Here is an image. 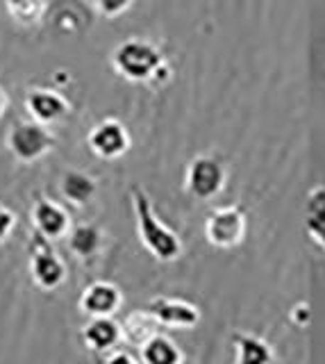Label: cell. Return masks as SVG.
I'll use <instances>...</instances> for the list:
<instances>
[{
	"mask_svg": "<svg viewBox=\"0 0 325 364\" xmlns=\"http://www.w3.org/2000/svg\"><path fill=\"white\" fill-rule=\"evenodd\" d=\"M132 193V205H134V216H137V232L145 250L157 257L160 262H171L182 253V242L173 230H169L160 219L155 216L153 203L141 187L134 185L130 189Z\"/></svg>",
	"mask_w": 325,
	"mask_h": 364,
	"instance_id": "6da1fadb",
	"label": "cell"
},
{
	"mask_svg": "<svg viewBox=\"0 0 325 364\" xmlns=\"http://www.w3.org/2000/svg\"><path fill=\"white\" fill-rule=\"evenodd\" d=\"M111 66L114 71L130 80V82H148V80L160 77L166 68V60L162 50L143 39H128L116 46L111 53Z\"/></svg>",
	"mask_w": 325,
	"mask_h": 364,
	"instance_id": "7a4b0ae2",
	"label": "cell"
},
{
	"mask_svg": "<svg viewBox=\"0 0 325 364\" xmlns=\"http://www.w3.org/2000/svg\"><path fill=\"white\" fill-rule=\"evenodd\" d=\"M55 134L37 121H21L7 134V148L18 162H37L55 148Z\"/></svg>",
	"mask_w": 325,
	"mask_h": 364,
	"instance_id": "3957f363",
	"label": "cell"
},
{
	"mask_svg": "<svg viewBox=\"0 0 325 364\" xmlns=\"http://www.w3.org/2000/svg\"><path fill=\"white\" fill-rule=\"evenodd\" d=\"M30 269H32V278H35V282L41 289L60 287L66 276L64 262L50 246V239L37 230L30 237Z\"/></svg>",
	"mask_w": 325,
	"mask_h": 364,
	"instance_id": "277c9868",
	"label": "cell"
},
{
	"mask_svg": "<svg viewBox=\"0 0 325 364\" xmlns=\"http://www.w3.org/2000/svg\"><path fill=\"white\" fill-rule=\"evenodd\" d=\"M226 168L216 157L200 155L187 168V189L198 200L214 198L226 187Z\"/></svg>",
	"mask_w": 325,
	"mask_h": 364,
	"instance_id": "5b68a950",
	"label": "cell"
},
{
	"mask_svg": "<svg viewBox=\"0 0 325 364\" xmlns=\"http://www.w3.org/2000/svg\"><path fill=\"white\" fill-rule=\"evenodd\" d=\"M205 237L216 248H234L246 237V214L239 208L214 210L205 221Z\"/></svg>",
	"mask_w": 325,
	"mask_h": 364,
	"instance_id": "8992f818",
	"label": "cell"
},
{
	"mask_svg": "<svg viewBox=\"0 0 325 364\" xmlns=\"http://www.w3.org/2000/svg\"><path fill=\"white\" fill-rule=\"evenodd\" d=\"M87 144L92 153L100 159H116L128 153L130 148V134L128 128L116 119H105L94 125L87 136Z\"/></svg>",
	"mask_w": 325,
	"mask_h": 364,
	"instance_id": "52a82bcc",
	"label": "cell"
},
{
	"mask_svg": "<svg viewBox=\"0 0 325 364\" xmlns=\"http://www.w3.org/2000/svg\"><path fill=\"white\" fill-rule=\"evenodd\" d=\"M26 109L32 117V121H37L41 125H53L69 117L71 102L55 89L32 87L26 94Z\"/></svg>",
	"mask_w": 325,
	"mask_h": 364,
	"instance_id": "ba28073f",
	"label": "cell"
},
{
	"mask_svg": "<svg viewBox=\"0 0 325 364\" xmlns=\"http://www.w3.org/2000/svg\"><path fill=\"white\" fill-rule=\"evenodd\" d=\"M145 310H148L162 326H171V328H194L200 321L198 307L187 301L153 299Z\"/></svg>",
	"mask_w": 325,
	"mask_h": 364,
	"instance_id": "9c48e42d",
	"label": "cell"
},
{
	"mask_svg": "<svg viewBox=\"0 0 325 364\" xmlns=\"http://www.w3.org/2000/svg\"><path fill=\"white\" fill-rule=\"evenodd\" d=\"M32 221H35V230L48 239L64 237L69 232V225H71L69 212H66L62 205L43 196H39L35 208H32Z\"/></svg>",
	"mask_w": 325,
	"mask_h": 364,
	"instance_id": "30bf717a",
	"label": "cell"
},
{
	"mask_svg": "<svg viewBox=\"0 0 325 364\" xmlns=\"http://www.w3.org/2000/svg\"><path fill=\"white\" fill-rule=\"evenodd\" d=\"M121 305V291L111 282H94L80 296V310L92 318L111 316Z\"/></svg>",
	"mask_w": 325,
	"mask_h": 364,
	"instance_id": "8fae6325",
	"label": "cell"
},
{
	"mask_svg": "<svg viewBox=\"0 0 325 364\" xmlns=\"http://www.w3.org/2000/svg\"><path fill=\"white\" fill-rule=\"evenodd\" d=\"M162 323L148 312V310H134L126 316V321L121 323V335L126 341L134 346H143L157 335V328Z\"/></svg>",
	"mask_w": 325,
	"mask_h": 364,
	"instance_id": "7c38bea8",
	"label": "cell"
},
{
	"mask_svg": "<svg viewBox=\"0 0 325 364\" xmlns=\"http://www.w3.org/2000/svg\"><path fill=\"white\" fill-rule=\"evenodd\" d=\"M305 230L325 250V187L319 185L305 200Z\"/></svg>",
	"mask_w": 325,
	"mask_h": 364,
	"instance_id": "4fadbf2b",
	"label": "cell"
},
{
	"mask_svg": "<svg viewBox=\"0 0 325 364\" xmlns=\"http://www.w3.org/2000/svg\"><path fill=\"white\" fill-rule=\"evenodd\" d=\"M82 337L89 348L103 353L114 346L123 335H121V326L116 321H111V316H100L89 321V326L82 330Z\"/></svg>",
	"mask_w": 325,
	"mask_h": 364,
	"instance_id": "5bb4252c",
	"label": "cell"
},
{
	"mask_svg": "<svg viewBox=\"0 0 325 364\" xmlns=\"http://www.w3.org/2000/svg\"><path fill=\"white\" fill-rule=\"evenodd\" d=\"M62 193L64 198L82 208L96 196V182L92 176L82 173V171H66L62 178Z\"/></svg>",
	"mask_w": 325,
	"mask_h": 364,
	"instance_id": "9a60e30c",
	"label": "cell"
},
{
	"mask_svg": "<svg viewBox=\"0 0 325 364\" xmlns=\"http://www.w3.org/2000/svg\"><path fill=\"white\" fill-rule=\"evenodd\" d=\"M237 364H273V348L255 335H234Z\"/></svg>",
	"mask_w": 325,
	"mask_h": 364,
	"instance_id": "2e32d148",
	"label": "cell"
},
{
	"mask_svg": "<svg viewBox=\"0 0 325 364\" xmlns=\"http://www.w3.org/2000/svg\"><path fill=\"white\" fill-rule=\"evenodd\" d=\"M103 244V232L92 223H80L69 230V246L77 257H92Z\"/></svg>",
	"mask_w": 325,
	"mask_h": 364,
	"instance_id": "e0dca14e",
	"label": "cell"
},
{
	"mask_svg": "<svg viewBox=\"0 0 325 364\" xmlns=\"http://www.w3.org/2000/svg\"><path fill=\"white\" fill-rule=\"evenodd\" d=\"M141 358L145 364H180L182 353L169 337L155 335L148 344L141 346Z\"/></svg>",
	"mask_w": 325,
	"mask_h": 364,
	"instance_id": "ac0fdd59",
	"label": "cell"
},
{
	"mask_svg": "<svg viewBox=\"0 0 325 364\" xmlns=\"http://www.w3.org/2000/svg\"><path fill=\"white\" fill-rule=\"evenodd\" d=\"M9 18L18 26H39L46 16V0H5Z\"/></svg>",
	"mask_w": 325,
	"mask_h": 364,
	"instance_id": "d6986e66",
	"label": "cell"
},
{
	"mask_svg": "<svg viewBox=\"0 0 325 364\" xmlns=\"http://www.w3.org/2000/svg\"><path fill=\"white\" fill-rule=\"evenodd\" d=\"M132 3L134 0H96V7L103 16L116 18L123 14V11H128L132 7Z\"/></svg>",
	"mask_w": 325,
	"mask_h": 364,
	"instance_id": "ffe728a7",
	"label": "cell"
},
{
	"mask_svg": "<svg viewBox=\"0 0 325 364\" xmlns=\"http://www.w3.org/2000/svg\"><path fill=\"white\" fill-rule=\"evenodd\" d=\"M16 225V214L5 208V205H0V242H5V239L12 235Z\"/></svg>",
	"mask_w": 325,
	"mask_h": 364,
	"instance_id": "44dd1931",
	"label": "cell"
},
{
	"mask_svg": "<svg viewBox=\"0 0 325 364\" xmlns=\"http://www.w3.org/2000/svg\"><path fill=\"white\" fill-rule=\"evenodd\" d=\"M294 321H296L298 326H307V323H309V312H307V307L302 305V303L294 310Z\"/></svg>",
	"mask_w": 325,
	"mask_h": 364,
	"instance_id": "7402d4cb",
	"label": "cell"
},
{
	"mask_svg": "<svg viewBox=\"0 0 325 364\" xmlns=\"http://www.w3.org/2000/svg\"><path fill=\"white\" fill-rule=\"evenodd\" d=\"M105 364H137L130 355H126V353H114Z\"/></svg>",
	"mask_w": 325,
	"mask_h": 364,
	"instance_id": "603a6c76",
	"label": "cell"
},
{
	"mask_svg": "<svg viewBox=\"0 0 325 364\" xmlns=\"http://www.w3.org/2000/svg\"><path fill=\"white\" fill-rule=\"evenodd\" d=\"M7 107H9V96H7V91H5V87L0 85V119L5 117V112H7Z\"/></svg>",
	"mask_w": 325,
	"mask_h": 364,
	"instance_id": "cb8c5ba5",
	"label": "cell"
}]
</instances>
